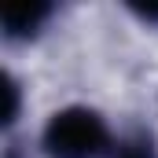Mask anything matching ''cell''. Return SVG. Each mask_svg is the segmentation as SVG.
Listing matches in <instances>:
<instances>
[{
  "instance_id": "cell-3",
  "label": "cell",
  "mask_w": 158,
  "mask_h": 158,
  "mask_svg": "<svg viewBox=\"0 0 158 158\" xmlns=\"http://www.w3.org/2000/svg\"><path fill=\"white\" fill-rule=\"evenodd\" d=\"M110 158H158V140L151 129H129L125 136L114 140Z\"/></svg>"
},
{
  "instance_id": "cell-2",
  "label": "cell",
  "mask_w": 158,
  "mask_h": 158,
  "mask_svg": "<svg viewBox=\"0 0 158 158\" xmlns=\"http://www.w3.org/2000/svg\"><path fill=\"white\" fill-rule=\"evenodd\" d=\"M55 15V4H11L0 11V30L7 40H33Z\"/></svg>"
},
{
  "instance_id": "cell-1",
  "label": "cell",
  "mask_w": 158,
  "mask_h": 158,
  "mask_svg": "<svg viewBox=\"0 0 158 158\" xmlns=\"http://www.w3.org/2000/svg\"><path fill=\"white\" fill-rule=\"evenodd\" d=\"M40 147L48 158H110L114 136L99 110L74 103L48 118L40 132Z\"/></svg>"
},
{
  "instance_id": "cell-6",
  "label": "cell",
  "mask_w": 158,
  "mask_h": 158,
  "mask_svg": "<svg viewBox=\"0 0 158 158\" xmlns=\"http://www.w3.org/2000/svg\"><path fill=\"white\" fill-rule=\"evenodd\" d=\"M4 158H22V151H19V147H7V151H4Z\"/></svg>"
},
{
  "instance_id": "cell-4",
  "label": "cell",
  "mask_w": 158,
  "mask_h": 158,
  "mask_svg": "<svg viewBox=\"0 0 158 158\" xmlns=\"http://www.w3.org/2000/svg\"><path fill=\"white\" fill-rule=\"evenodd\" d=\"M19 114H22V85L15 74H4V118H0L4 129H11L19 121Z\"/></svg>"
},
{
  "instance_id": "cell-5",
  "label": "cell",
  "mask_w": 158,
  "mask_h": 158,
  "mask_svg": "<svg viewBox=\"0 0 158 158\" xmlns=\"http://www.w3.org/2000/svg\"><path fill=\"white\" fill-rule=\"evenodd\" d=\"M125 11H129L132 19H140L143 26H158V0H155V4H140V0H129V4H125Z\"/></svg>"
}]
</instances>
